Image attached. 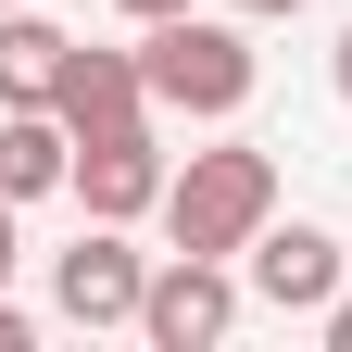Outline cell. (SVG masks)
<instances>
[{
    "label": "cell",
    "instance_id": "6da1fadb",
    "mask_svg": "<svg viewBox=\"0 0 352 352\" xmlns=\"http://www.w3.org/2000/svg\"><path fill=\"white\" fill-rule=\"evenodd\" d=\"M139 76H151V113L227 126V113H252L264 51H252L239 13H164V25H139Z\"/></svg>",
    "mask_w": 352,
    "mask_h": 352
},
{
    "label": "cell",
    "instance_id": "7a4b0ae2",
    "mask_svg": "<svg viewBox=\"0 0 352 352\" xmlns=\"http://www.w3.org/2000/svg\"><path fill=\"white\" fill-rule=\"evenodd\" d=\"M264 227H277V151H252V139H214L176 164V189H164V239L176 252H252Z\"/></svg>",
    "mask_w": 352,
    "mask_h": 352
},
{
    "label": "cell",
    "instance_id": "3957f363",
    "mask_svg": "<svg viewBox=\"0 0 352 352\" xmlns=\"http://www.w3.org/2000/svg\"><path fill=\"white\" fill-rule=\"evenodd\" d=\"M239 302H252V277H239L227 252H164L151 264V302H139V340L151 352H214V340L239 327Z\"/></svg>",
    "mask_w": 352,
    "mask_h": 352
},
{
    "label": "cell",
    "instance_id": "277c9868",
    "mask_svg": "<svg viewBox=\"0 0 352 352\" xmlns=\"http://www.w3.org/2000/svg\"><path fill=\"white\" fill-rule=\"evenodd\" d=\"M139 302H151V252H126V227L88 214V239L51 252V315L63 327H139Z\"/></svg>",
    "mask_w": 352,
    "mask_h": 352
},
{
    "label": "cell",
    "instance_id": "5b68a950",
    "mask_svg": "<svg viewBox=\"0 0 352 352\" xmlns=\"http://www.w3.org/2000/svg\"><path fill=\"white\" fill-rule=\"evenodd\" d=\"M164 189H176V164H164V139H151V126H101V139H76V201L101 214V227H139V214H164Z\"/></svg>",
    "mask_w": 352,
    "mask_h": 352
},
{
    "label": "cell",
    "instance_id": "8992f818",
    "mask_svg": "<svg viewBox=\"0 0 352 352\" xmlns=\"http://www.w3.org/2000/svg\"><path fill=\"white\" fill-rule=\"evenodd\" d=\"M239 277H252V302H264V315H327V302L352 289L327 227H264V239L239 252Z\"/></svg>",
    "mask_w": 352,
    "mask_h": 352
},
{
    "label": "cell",
    "instance_id": "52a82bcc",
    "mask_svg": "<svg viewBox=\"0 0 352 352\" xmlns=\"http://www.w3.org/2000/svg\"><path fill=\"white\" fill-rule=\"evenodd\" d=\"M51 113L76 126V139H101V126H151V76H139V51H88V38H76Z\"/></svg>",
    "mask_w": 352,
    "mask_h": 352
},
{
    "label": "cell",
    "instance_id": "ba28073f",
    "mask_svg": "<svg viewBox=\"0 0 352 352\" xmlns=\"http://www.w3.org/2000/svg\"><path fill=\"white\" fill-rule=\"evenodd\" d=\"M76 189V126L51 101H25V113H0V201H51Z\"/></svg>",
    "mask_w": 352,
    "mask_h": 352
},
{
    "label": "cell",
    "instance_id": "9c48e42d",
    "mask_svg": "<svg viewBox=\"0 0 352 352\" xmlns=\"http://www.w3.org/2000/svg\"><path fill=\"white\" fill-rule=\"evenodd\" d=\"M63 51H76V38H63L51 13H25V0H13V13H0V113L51 101V88H63Z\"/></svg>",
    "mask_w": 352,
    "mask_h": 352
},
{
    "label": "cell",
    "instance_id": "30bf717a",
    "mask_svg": "<svg viewBox=\"0 0 352 352\" xmlns=\"http://www.w3.org/2000/svg\"><path fill=\"white\" fill-rule=\"evenodd\" d=\"M126 25H164V13H201V0H113Z\"/></svg>",
    "mask_w": 352,
    "mask_h": 352
},
{
    "label": "cell",
    "instance_id": "8fae6325",
    "mask_svg": "<svg viewBox=\"0 0 352 352\" xmlns=\"http://www.w3.org/2000/svg\"><path fill=\"white\" fill-rule=\"evenodd\" d=\"M13 214H25V201H0V289H13V264H25V239H13Z\"/></svg>",
    "mask_w": 352,
    "mask_h": 352
},
{
    "label": "cell",
    "instance_id": "7c38bea8",
    "mask_svg": "<svg viewBox=\"0 0 352 352\" xmlns=\"http://www.w3.org/2000/svg\"><path fill=\"white\" fill-rule=\"evenodd\" d=\"M227 13H239V25H289L302 0H227Z\"/></svg>",
    "mask_w": 352,
    "mask_h": 352
},
{
    "label": "cell",
    "instance_id": "4fadbf2b",
    "mask_svg": "<svg viewBox=\"0 0 352 352\" xmlns=\"http://www.w3.org/2000/svg\"><path fill=\"white\" fill-rule=\"evenodd\" d=\"M315 327H327V352H352V289L327 302V315H315Z\"/></svg>",
    "mask_w": 352,
    "mask_h": 352
},
{
    "label": "cell",
    "instance_id": "5bb4252c",
    "mask_svg": "<svg viewBox=\"0 0 352 352\" xmlns=\"http://www.w3.org/2000/svg\"><path fill=\"white\" fill-rule=\"evenodd\" d=\"M327 88H340V101H352V25H340V51H327Z\"/></svg>",
    "mask_w": 352,
    "mask_h": 352
},
{
    "label": "cell",
    "instance_id": "9a60e30c",
    "mask_svg": "<svg viewBox=\"0 0 352 352\" xmlns=\"http://www.w3.org/2000/svg\"><path fill=\"white\" fill-rule=\"evenodd\" d=\"M0 13H13V0H0Z\"/></svg>",
    "mask_w": 352,
    "mask_h": 352
}]
</instances>
